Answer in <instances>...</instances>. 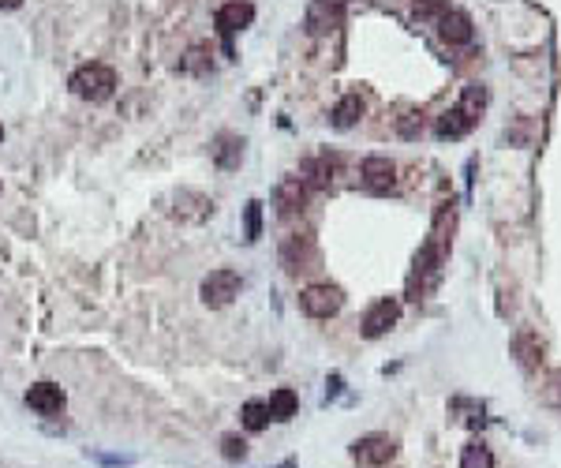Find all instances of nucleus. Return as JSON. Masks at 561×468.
<instances>
[{"instance_id":"c85d7f7f","label":"nucleus","mask_w":561,"mask_h":468,"mask_svg":"<svg viewBox=\"0 0 561 468\" xmlns=\"http://www.w3.org/2000/svg\"><path fill=\"white\" fill-rule=\"evenodd\" d=\"M277 468H296V461H285V464H277Z\"/></svg>"},{"instance_id":"20e7f679","label":"nucleus","mask_w":561,"mask_h":468,"mask_svg":"<svg viewBox=\"0 0 561 468\" xmlns=\"http://www.w3.org/2000/svg\"><path fill=\"white\" fill-rule=\"evenodd\" d=\"M214 23H217V34L225 41V57H233V38L254 23V5L251 0H225L214 15Z\"/></svg>"},{"instance_id":"1a4fd4ad","label":"nucleus","mask_w":561,"mask_h":468,"mask_svg":"<svg viewBox=\"0 0 561 468\" xmlns=\"http://www.w3.org/2000/svg\"><path fill=\"white\" fill-rule=\"evenodd\" d=\"M397 318H400V300L397 297H382L378 304L367 307L363 315V337H382V334H390L397 326Z\"/></svg>"},{"instance_id":"393cba45","label":"nucleus","mask_w":561,"mask_h":468,"mask_svg":"<svg viewBox=\"0 0 561 468\" xmlns=\"http://www.w3.org/2000/svg\"><path fill=\"white\" fill-rule=\"evenodd\" d=\"M221 454H225V461H244L247 457V442L240 435H225L221 438Z\"/></svg>"},{"instance_id":"f03ea898","label":"nucleus","mask_w":561,"mask_h":468,"mask_svg":"<svg viewBox=\"0 0 561 468\" xmlns=\"http://www.w3.org/2000/svg\"><path fill=\"white\" fill-rule=\"evenodd\" d=\"M442 262H446V236L435 233L423 248L416 252V262H412V278H408V292L416 300H423L427 292H435L438 278H442Z\"/></svg>"},{"instance_id":"bb28decb","label":"nucleus","mask_w":561,"mask_h":468,"mask_svg":"<svg viewBox=\"0 0 561 468\" xmlns=\"http://www.w3.org/2000/svg\"><path fill=\"white\" fill-rule=\"evenodd\" d=\"M318 5H326V8H341V12H345L348 0H318Z\"/></svg>"},{"instance_id":"b1692460","label":"nucleus","mask_w":561,"mask_h":468,"mask_svg":"<svg viewBox=\"0 0 561 468\" xmlns=\"http://www.w3.org/2000/svg\"><path fill=\"white\" fill-rule=\"evenodd\" d=\"M180 71H191V76H207V71H210V60H207V49H202V45H195L191 49V53L180 60Z\"/></svg>"},{"instance_id":"9b49d317","label":"nucleus","mask_w":561,"mask_h":468,"mask_svg":"<svg viewBox=\"0 0 561 468\" xmlns=\"http://www.w3.org/2000/svg\"><path fill=\"white\" fill-rule=\"evenodd\" d=\"M513 356H517V363L524 367L528 375L539 372L543 360H547V349H543L539 334H535V330H520V334L513 337Z\"/></svg>"},{"instance_id":"f257e3e1","label":"nucleus","mask_w":561,"mask_h":468,"mask_svg":"<svg viewBox=\"0 0 561 468\" xmlns=\"http://www.w3.org/2000/svg\"><path fill=\"white\" fill-rule=\"evenodd\" d=\"M483 106H487V90H483L479 83H472V87L461 94V102L438 116L435 135H438V139H461V135H468V132L479 124Z\"/></svg>"},{"instance_id":"aec40b11","label":"nucleus","mask_w":561,"mask_h":468,"mask_svg":"<svg viewBox=\"0 0 561 468\" xmlns=\"http://www.w3.org/2000/svg\"><path fill=\"white\" fill-rule=\"evenodd\" d=\"M259 236H262V203L251 199V203L244 206V240L254 243Z\"/></svg>"},{"instance_id":"6e6552de","label":"nucleus","mask_w":561,"mask_h":468,"mask_svg":"<svg viewBox=\"0 0 561 468\" xmlns=\"http://www.w3.org/2000/svg\"><path fill=\"white\" fill-rule=\"evenodd\" d=\"M360 184H363L371 195H390V191L397 188V165H393L390 158H382V154L363 158V165H360Z\"/></svg>"},{"instance_id":"dca6fc26","label":"nucleus","mask_w":561,"mask_h":468,"mask_svg":"<svg viewBox=\"0 0 561 468\" xmlns=\"http://www.w3.org/2000/svg\"><path fill=\"white\" fill-rule=\"evenodd\" d=\"M303 184H311V188H329L334 184V177H337V158L334 154H318V158H308L303 161Z\"/></svg>"},{"instance_id":"f3484780","label":"nucleus","mask_w":561,"mask_h":468,"mask_svg":"<svg viewBox=\"0 0 561 468\" xmlns=\"http://www.w3.org/2000/svg\"><path fill=\"white\" fill-rule=\"evenodd\" d=\"M266 408H270V420H277V424L292 420V416H296V408H299V398H296V390H289V386L273 390V398L266 401Z\"/></svg>"},{"instance_id":"ddd939ff","label":"nucleus","mask_w":561,"mask_h":468,"mask_svg":"<svg viewBox=\"0 0 561 468\" xmlns=\"http://www.w3.org/2000/svg\"><path fill=\"white\" fill-rule=\"evenodd\" d=\"M27 405L34 412H41V416H60L64 405H68V398H64V390L57 382H38V386L27 390Z\"/></svg>"},{"instance_id":"a211bd4d","label":"nucleus","mask_w":561,"mask_h":468,"mask_svg":"<svg viewBox=\"0 0 561 468\" xmlns=\"http://www.w3.org/2000/svg\"><path fill=\"white\" fill-rule=\"evenodd\" d=\"M341 23V8H326V5H311V12H308V31L311 34H326V31H334Z\"/></svg>"},{"instance_id":"cd10ccee","label":"nucleus","mask_w":561,"mask_h":468,"mask_svg":"<svg viewBox=\"0 0 561 468\" xmlns=\"http://www.w3.org/2000/svg\"><path fill=\"white\" fill-rule=\"evenodd\" d=\"M23 0H0V12H12V8H19Z\"/></svg>"},{"instance_id":"4468645a","label":"nucleus","mask_w":561,"mask_h":468,"mask_svg":"<svg viewBox=\"0 0 561 468\" xmlns=\"http://www.w3.org/2000/svg\"><path fill=\"white\" fill-rule=\"evenodd\" d=\"M210 158H214L217 169H240V161H244V139L233 135V132H221L214 139V146H210Z\"/></svg>"},{"instance_id":"7ed1b4c3","label":"nucleus","mask_w":561,"mask_h":468,"mask_svg":"<svg viewBox=\"0 0 561 468\" xmlns=\"http://www.w3.org/2000/svg\"><path fill=\"white\" fill-rule=\"evenodd\" d=\"M68 87L75 97H83V102H109L116 94V71L101 60H90L68 79Z\"/></svg>"},{"instance_id":"9d476101","label":"nucleus","mask_w":561,"mask_h":468,"mask_svg":"<svg viewBox=\"0 0 561 468\" xmlns=\"http://www.w3.org/2000/svg\"><path fill=\"white\" fill-rule=\"evenodd\" d=\"M273 206H277L280 217H296V214H303V206H308V184H303L299 177L280 180L277 191H273Z\"/></svg>"},{"instance_id":"39448f33","label":"nucleus","mask_w":561,"mask_h":468,"mask_svg":"<svg viewBox=\"0 0 561 468\" xmlns=\"http://www.w3.org/2000/svg\"><path fill=\"white\" fill-rule=\"evenodd\" d=\"M397 457V438L393 435H382V431H371V435H360L352 442V461L363 464V468H382Z\"/></svg>"},{"instance_id":"c756f323","label":"nucleus","mask_w":561,"mask_h":468,"mask_svg":"<svg viewBox=\"0 0 561 468\" xmlns=\"http://www.w3.org/2000/svg\"><path fill=\"white\" fill-rule=\"evenodd\" d=\"M0 139H5V128H0Z\"/></svg>"},{"instance_id":"0eeeda50","label":"nucleus","mask_w":561,"mask_h":468,"mask_svg":"<svg viewBox=\"0 0 561 468\" xmlns=\"http://www.w3.org/2000/svg\"><path fill=\"white\" fill-rule=\"evenodd\" d=\"M240 274L236 270H228V266H221V270H210L207 278H202V304L207 307H228L236 297H240Z\"/></svg>"},{"instance_id":"4be33fe9","label":"nucleus","mask_w":561,"mask_h":468,"mask_svg":"<svg viewBox=\"0 0 561 468\" xmlns=\"http://www.w3.org/2000/svg\"><path fill=\"white\" fill-rule=\"evenodd\" d=\"M449 12V0H412V15L423 23H438Z\"/></svg>"},{"instance_id":"f8f14e48","label":"nucleus","mask_w":561,"mask_h":468,"mask_svg":"<svg viewBox=\"0 0 561 468\" xmlns=\"http://www.w3.org/2000/svg\"><path fill=\"white\" fill-rule=\"evenodd\" d=\"M438 34L446 45H472L475 38V27H472V15L468 12H456L449 8L442 19H438Z\"/></svg>"},{"instance_id":"a878e982","label":"nucleus","mask_w":561,"mask_h":468,"mask_svg":"<svg viewBox=\"0 0 561 468\" xmlns=\"http://www.w3.org/2000/svg\"><path fill=\"white\" fill-rule=\"evenodd\" d=\"M337 393H341V375H334V379H329V390H326V401H334V398H337Z\"/></svg>"},{"instance_id":"423d86ee","label":"nucleus","mask_w":561,"mask_h":468,"mask_svg":"<svg viewBox=\"0 0 561 468\" xmlns=\"http://www.w3.org/2000/svg\"><path fill=\"white\" fill-rule=\"evenodd\" d=\"M299 307L311 318H334L345 307V292H341V285H329V281L308 285L299 292Z\"/></svg>"},{"instance_id":"6ab92c4d","label":"nucleus","mask_w":561,"mask_h":468,"mask_svg":"<svg viewBox=\"0 0 561 468\" xmlns=\"http://www.w3.org/2000/svg\"><path fill=\"white\" fill-rule=\"evenodd\" d=\"M461 468H494V454L483 438H472L464 454H461Z\"/></svg>"},{"instance_id":"2eb2a0df","label":"nucleus","mask_w":561,"mask_h":468,"mask_svg":"<svg viewBox=\"0 0 561 468\" xmlns=\"http://www.w3.org/2000/svg\"><path fill=\"white\" fill-rule=\"evenodd\" d=\"M363 113H367V102L360 94H345L341 102L334 106V113H329V124H334L337 132H348V128H355L363 120Z\"/></svg>"},{"instance_id":"412c9836","label":"nucleus","mask_w":561,"mask_h":468,"mask_svg":"<svg viewBox=\"0 0 561 468\" xmlns=\"http://www.w3.org/2000/svg\"><path fill=\"white\" fill-rule=\"evenodd\" d=\"M244 427H247V431H266V427H270V408H266V401H247V405H244Z\"/></svg>"},{"instance_id":"5701e85b","label":"nucleus","mask_w":561,"mask_h":468,"mask_svg":"<svg viewBox=\"0 0 561 468\" xmlns=\"http://www.w3.org/2000/svg\"><path fill=\"white\" fill-rule=\"evenodd\" d=\"M539 398L554 408H561V367H554V372H547L543 386H539Z\"/></svg>"}]
</instances>
